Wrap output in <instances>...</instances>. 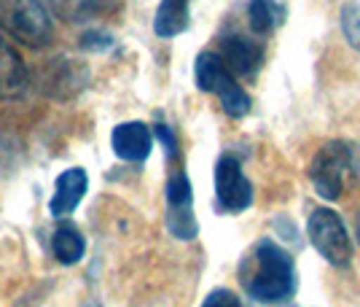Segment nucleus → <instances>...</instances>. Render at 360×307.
I'll use <instances>...</instances> for the list:
<instances>
[{
    "label": "nucleus",
    "instance_id": "1",
    "mask_svg": "<svg viewBox=\"0 0 360 307\" xmlns=\"http://www.w3.org/2000/svg\"><path fill=\"white\" fill-rule=\"evenodd\" d=\"M253 275L242 277L245 289L261 305H283L296 292L293 259L271 240H261L253 251Z\"/></svg>",
    "mask_w": 360,
    "mask_h": 307
},
{
    "label": "nucleus",
    "instance_id": "2",
    "mask_svg": "<svg viewBox=\"0 0 360 307\" xmlns=\"http://www.w3.org/2000/svg\"><path fill=\"white\" fill-rule=\"evenodd\" d=\"M0 27L30 49H44L54 35L51 16L41 0H0Z\"/></svg>",
    "mask_w": 360,
    "mask_h": 307
},
{
    "label": "nucleus",
    "instance_id": "3",
    "mask_svg": "<svg viewBox=\"0 0 360 307\" xmlns=\"http://www.w3.org/2000/svg\"><path fill=\"white\" fill-rule=\"evenodd\" d=\"M194 78L196 87L202 92H210L221 97V106H224V111L231 119H242L250 111V94L234 81V76H231V70H229V65L224 62L221 54L202 51L196 57Z\"/></svg>",
    "mask_w": 360,
    "mask_h": 307
},
{
    "label": "nucleus",
    "instance_id": "4",
    "mask_svg": "<svg viewBox=\"0 0 360 307\" xmlns=\"http://www.w3.org/2000/svg\"><path fill=\"white\" fill-rule=\"evenodd\" d=\"M355 170V146L347 140H330L315 154L309 165V181L323 200H339L345 194L347 178Z\"/></svg>",
    "mask_w": 360,
    "mask_h": 307
},
{
    "label": "nucleus",
    "instance_id": "5",
    "mask_svg": "<svg viewBox=\"0 0 360 307\" xmlns=\"http://www.w3.org/2000/svg\"><path fill=\"white\" fill-rule=\"evenodd\" d=\"M307 234H309V243L317 248V253L328 264H336V267L349 264L352 240L339 213H333L330 208H315L307 218Z\"/></svg>",
    "mask_w": 360,
    "mask_h": 307
},
{
    "label": "nucleus",
    "instance_id": "6",
    "mask_svg": "<svg viewBox=\"0 0 360 307\" xmlns=\"http://www.w3.org/2000/svg\"><path fill=\"white\" fill-rule=\"evenodd\" d=\"M167 230L178 240H194L199 232L194 218V192L186 173H175L167 181Z\"/></svg>",
    "mask_w": 360,
    "mask_h": 307
},
{
    "label": "nucleus",
    "instance_id": "7",
    "mask_svg": "<svg viewBox=\"0 0 360 307\" xmlns=\"http://www.w3.org/2000/svg\"><path fill=\"white\" fill-rule=\"evenodd\" d=\"M215 197L226 213H242L253 205V186L245 178L242 165L234 156H221L215 165Z\"/></svg>",
    "mask_w": 360,
    "mask_h": 307
},
{
    "label": "nucleus",
    "instance_id": "8",
    "mask_svg": "<svg viewBox=\"0 0 360 307\" xmlns=\"http://www.w3.org/2000/svg\"><path fill=\"white\" fill-rule=\"evenodd\" d=\"M110 146H113V154L124 162H143V159H148L150 149H153V135H150L148 124L124 122L113 127Z\"/></svg>",
    "mask_w": 360,
    "mask_h": 307
},
{
    "label": "nucleus",
    "instance_id": "9",
    "mask_svg": "<svg viewBox=\"0 0 360 307\" xmlns=\"http://www.w3.org/2000/svg\"><path fill=\"white\" fill-rule=\"evenodd\" d=\"M89 189V178L81 168H70L57 175L54 181V194H51V202H49V211L54 218H65L70 215L81 205L84 194Z\"/></svg>",
    "mask_w": 360,
    "mask_h": 307
},
{
    "label": "nucleus",
    "instance_id": "10",
    "mask_svg": "<svg viewBox=\"0 0 360 307\" xmlns=\"http://www.w3.org/2000/svg\"><path fill=\"white\" fill-rule=\"evenodd\" d=\"M86 84V70L81 65H73L68 60H57L51 62L44 70V78H41V87L49 97H57V100H68L73 97L78 89H84Z\"/></svg>",
    "mask_w": 360,
    "mask_h": 307
},
{
    "label": "nucleus",
    "instance_id": "11",
    "mask_svg": "<svg viewBox=\"0 0 360 307\" xmlns=\"http://www.w3.org/2000/svg\"><path fill=\"white\" fill-rule=\"evenodd\" d=\"M27 89L25 60L3 35H0V100H14Z\"/></svg>",
    "mask_w": 360,
    "mask_h": 307
},
{
    "label": "nucleus",
    "instance_id": "12",
    "mask_svg": "<svg viewBox=\"0 0 360 307\" xmlns=\"http://www.w3.org/2000/svg\"><path fill=\"white\" fill-rule=\"evenodd\" d=\"M221 57H224L231 73L253 76L255 70L261 68V62H264V46L250 41V38H245V35H231V38L224 41Z\"/></svg>",
    "mask_w": 360,
    "mask_h": 307
},
{
    "label": "nucleus",
    "instance_id": "13",
    "mask_svg": "<svg viewBox=\"0 0 360 307\" xmlns=\"http://www.w3.org/2000/svg\"><path fill=\"white\" fill-rule=\"evenodd\" d=\"M191 22V0H162L153 19V32L159 38H175L188 30Z\"/></svg>",
    "mask_w": 360,
    "mask_h": 307
},
{
    "label": "nucleus",
    "instance_id": "14",
    "mask_svg": "<svg viewBox=\"0 0 360 307\" xmlns=\"http://www.w3.org/2000/svg\"><path fill=\"white\" fill-rule=\"evenodd\" d=\"M51 251H54L60 264H75L86 253V240H84V234L78 232L75 224L60 221L54 234H51Z\"/></svg>",
    "mask_w": 360,
    "mask_h": 307
},
{
    "label": "nucleus",
    "instance_id": "15",
    "mask_svg": "<svg viewBox=\"0 0 360 307\" xmlns=\"http://www.w3.org/2000/svg\"><path fill=\"white\" fill-rule=\"evenodd\" d=\"M44 3L49 6L51 14L65 19V22H70V25L89 22L103 8V0H44Z\"/></svg>",
    "mask_w": 360,
    "mask_h": 307
},
{
    "label": "nucleus",
    "instance_id": "16",
    "mask_svg": "<svg viewBox=\"0 0 360 307\" xmlns=\"http://www.w3.org/2000/svg\"><path fill=\"white\" fill-rule=\"evenodd\" d=\"M283 16H285L283 6L274 0H250L248 3V22L258 35H266L274 30L283 22Z\"/></svg>",
    "mask_w": 360,
    "mask_h": 307
},
{
    "label": "nucleus",
    "instance_id": "17",
    "mask_svg": "<svg viewBox=\"0 0 360 307\" xmlns=\"http://www.w3.org/2000/svg\"><path fill=\"white\" fill-rule=\"evenodd\" d=\"M342 30L345 38L349 41V46L360 51V3L352 0L342 8Z\"/></svg>",
    "mask_w": 360,
    "mask_h": 307
},
{
    "label": "nucleus",
    "instance_id": "18",
    "mask_svg": "<svg viewBox=\"0 0 360 307\" xmlns=\"http://www.w3.org/2000/svg\"><path fill=\"white\" fill-rule=\"evenodd\" d=\"M202 307H242V302H240V296L234 292H229V289H212V292L205 296Z\"/></svg>",
    "mask_w": 360,
    "mask_h": 307
},
{
    "label": "nucleus",
    "instance_id": "19",
    "mask_svg": "<svg viewBox=\"0 0 360 307\" xmlns=\"http://www.w3.org/2000/svg\"><path fill=\"white\" fill-rule=\"evenodd\" d=\"M153 132H156V138H159V143L167 149L169 156H175V154H178V138H175V132H172L167 124H156V130H153Z\"/></svg>",
    "mask_w": 360,
    "mask_h": 307
},
{
    "label": "nucleus",
    "instance_id": "20",
    "mask_svg": "<svg viewBox=\"0 0 360 307\" xmlns=\"http://www.w3.org/2000/svg\"><path fill=\"white\" fill-rule=\"evenodd\" d=\"M81 307H103V305H100L97 299H89V302H84V305H81Z\"/></svg>",
    "mask_w": 360,
    "mask_h": 307
},
{
    "label": "nucleus",
    "instance_id": "21",
    "mask_svg": "<svg viewBox=\"0 0 360 307\" xmlns=\"http://www.w3.org/2000/svg\"><path fill=\"white\" fill-rule=\"evenodd\" d=\"M358 240H360V221H358Z\"/></svg>",
    "mask_w": 360,
    "mask_h": 307
}]
</instances>
